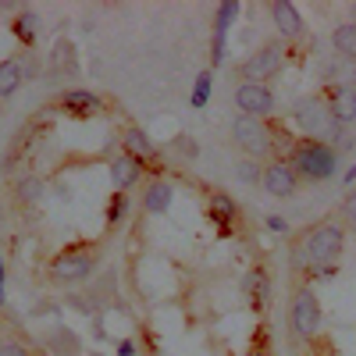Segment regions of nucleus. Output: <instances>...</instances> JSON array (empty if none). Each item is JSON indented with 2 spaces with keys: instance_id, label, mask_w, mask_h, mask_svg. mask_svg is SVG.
Segmentation results:
<instances>
[{
  "instance_id": "1",
  "label": "nucleus",
  "mask_w": 356,
  "mask_h": 356,
  "mask_svg": "<svg viewBox=\"0 0 356 356\" xmlns=\"http://www.w3.org/2000/svg\"><path fill=\"white\" fill-rule=\"evenodd\" d=\"M346 253V232L339 221H317L314 228H307L303 243L292 250V267L303 271L307 278H332L335 267Z\"/></svg>"
},
{
  "instance_id": "2",
  "label": "nucleus",
  "mask_w": 356,
  "mask_h": 356,
  "mask_svg": "<svg viewBox=\"0 0 356 356\" xmlns=\"http://www.w3.org/2000/svg\"><path fill=\"white\" fill-rule=\"evenodd\" d=\"M285 161L296 168L300 182H328V178H335V168H339V150L317 139H300L289 146Z\"/></svg>"
},
{
  "instance_id": "3",
  "label": "nucleus",
  "mask_w": 356,
  "mask_h": 356,
  "mask_svg": "<svg viewBox=\"0 0 356 356\" xmlns=\"http://www.w3.org/2000/svg\"><path fill=\"white\" fill-rule=\"evenodd\" d=\"M97 271V250L89 243L79 246H65L61 253H54V260L47 264V275L54 285H79Z\"/></svg>"
},
{
  "instance_id": "4",
  "label": "nucleus",
  "mask_w": 356,
  "mask_h": 356,
  "mask_svg": "<svg viewBox=\"0 0 356 356\" xmlns=\"http://www.w3.org/2000/svg\"><path fill=\"white\" fill-rule=\"evenodd\" d=\"M289 332L300 342H310L321 332V300L310 285H296L289 296Z\"/></svg>"
},
{
  "instance_id": "5",
  "label": "nucleus",
  "mask_w": 356,
  "mask_h": 356,
  "mask_svg": "<svg viewBox=\"0 0 356 356\" xmlns=\"http://www.w3.org/2000/svg\"><path fill=\"white\" fill-rule=\"evenodd\" d=\"M232 139H235V146H239L243 154H250V157H267L282 136H275V129L267 125V122H260V118L239 114V118L232 122Z\"/></svg>"
},
{
  "instance_id": "6",
  "label": "nucleus",
  "mask_w": 356,
  "mask_h": 356,
  "mask_svg": "<svg viewBox=\"0 0 356 356\" xmlns=\"http://www.w3.org/2000/svg\"><path fill=\"white\" fill-rule=\"evenodd\" d=\"M282 68H285V47L282 43H267V47H260L257 54H250L246 61L239 65V79L264 86V82H271Z\"/></svg>"
},
{
  "instance_id": "7",
  "label": "nucleus",
  "mask_w": 356,
  "mask_h": 356,
  "mask_svg": "<svg viewBox=\"0 0 356 356\" xmlns=\"http://www.w3.org/2000/svg\"><path fill=\"white\" fill-rule=\"evenodd\" d=\"M232 97H235V107H239V114H246V118H260V122H267V118H275L278 100H275V93H271L267 86H257V82H239Z\"/></svg>"
},
{
  "instance_id": "8",
  "label": "nucleus",
  "mask_w": 356,
  "mask_h": 356,
  "mask_svg": "<svg viewBox=\"0 0 356 356\" xmlns=\"http://www.w3.org/2000/svg\"><path fill=\"white\" fill-rule=\"evenodd\" d=\"M260 186L271 193V196H278V200H289L296 189H300V175H296V168L285 157H271V161L264 164Z\"/></svg>"
},
{
  "instance_id": "9",
  "label": "nucleus",
  "mask_w": 356,
  "mask_h": 356,
  "mask_svg": "<svg viewBox=\"0 0 356 356\" xmlns=\"http://www.w3.org/2000/svg\"><path fill=\"white\" fill-rule=\"evenodd\" d=\"M321 100L328 104V114L335 118L339 125H353L356 122V86L353 82H332L328 89L321 93Z\"/></svg>"
},
{
  "instance_id": "10",
  "label": "nucleus",
  "mask_w": 356,
  "mask_h": 356,
  "mask_svg": "<svg viewBox=\"0 0 356 356\" xmlns=\"http://www.w3.org/2000/svg\"><path fill=\"white\" fill-rule=\"evenodd\" d=\"M122 154H129V157L143 161V164H146V171H154V178L161 175V154H157V143H154L150 136H146L143 129L129 125V129L122 132Z\"/></svg>"
},
{
  "instance_id": "11",
  "label": "nucleus",
  "mask_w": 356,
  "mask_h": 356,
  "mask_svg": "<svg viewBox=\"0 0 356 356\" xmlns=\"http://www.w3.org/2000/svg\"><path fill=\"white\" fill-rule=\"evenodd\" d=\"M243 296L253 314H264L267 303H271V275H267L264 264H253L250 271L243 275Z\"/></svg>"
},
{
  "instance_id": "12",
  "label": "nucleus",
  "mask_w": 356,
  "mask_h": 356,
  "mask_svg": "<svg viewBox=\"0 0 356 356\" xmlns=\"http://www.w3.org/2000/svg\"><path fill=\"white\" fill-rule=\"evenodd\" d=\"M146 175V164L129 157V154H118L111 161V182H114V193H132Z\"/></svg>"
},
{
  "instance_id": "13",
  "label": "nucleus",
  "mask_w": 356,
  "mask_h": 356,
  "mask_svg": "<svg viewBox=\"0 0 356 356\" xmlns=\"http://www.w3.org/2000/svg\"><path fill=\"white\" fill-rule=\"evenodd\" d=\"M271 22L278 29V36H285V40H300L307 33V22H303L300 8L289 4V0H275L271 4Z\"/></svg>"
},
{
  "instance_id": "14",
  "label": "nucleus",
  "mask_w": 356,
  "mask_h": 356,
  "mask_svg": "<svg viewBox=\"0 0 356 356\" xmlns=\"http://www.w3.org/2000/svg\"><path fill=\"white\" fill-rule=\"evenodd\" d=\"M57 107L65 114H75V118H97L104 114V100L97 93H89V89H68V93L57 97Z\"/></svg>"
},
{
  "instance_id": "15",
  "label": "nucleus",
  "mask_w": 356,
  "mask_h": 356,
  "mask_svg": "<svg viewBox=\"0 0 356 356\" xmlns=\"http://www.w3.org/2000/svg\"><path fill=\"white\" fill-rule=\"evenodd\" d=\"M207 211H211V221L221 225L225 232L235 225V218H239V203H235L225 189H214L211 193V203H207Z\"/></svg>"
},
{
  "instance_id": "16",
  "label": "nucleus",
  "mask_w": 356,
  "mask_h": 356,
  "mask_svg": "<svg viewBox=\"0 0 356 356\" xmlns=\"http://www.w3.org/2000/svg\"><path fill=\"white\" fill-rule=\"evenodd\" d=\"M171 186L164 182V178H154L150 186H146V193H143V211L146 214H164L168 207H171Z\"/></svg>"
},
{
  "instance_id": "17",
  "label": "nucleus",
  "mask_w": 356,
  "mask_h": 356,
  "mask_svg": "<svg viewBox=\"0 0 356 356\" xmlns=\"http://www.w3.org/2000/svg\"><path fill=\"white\" fill-rule=\"evenodd\" d=\"M25 82V68L15 61V57H8V61H0V100H8L15 97L18 89Z\"/></svg>"
},
{
  "instance_id": "18",
  "label": "nucleus",
  "mask_w": 356,
  "mask_h": 356,
  "mask_svg": "<svg viewBox=\"0 0 356 356\" xmlns=\"http://www.w3.org/2000/svg\"><path fill=\"white\" fill-rule=\"evenodd\" d=\"M15 193H18V200H22L25 207H33V203H40V200L47 196V186H43L40 175H22L18 186H15Z\"/></svg>"
},
{
  "instance_id": "19",
  "label": "nucleus",
  "mask_w": 356,
  "mask_h": 356,
  "mask_svg": "<svg viewBox=\"0 0 356 356\" xmlns=\"http://www.w3.org/2000/svg\"><path fill=\"white\" fill-rule=\"evenodd\" d=\"M335 50L346 57V61H356V22H342L335 33H332Z\"/></svg>"
},
{
  "instance_id": "20",
  "label": "nucleus",
  "mask_w": 356,
  "mask_h": 356,
  "mask_svg": "<svg viewBox=\"0 0 356 356\" xmlns=\"http://www.w3.org/2000/svg\"><path fill=\"white\" fill-rule=\"evenodd\" d=\"M11 33H15V40H18L22 47H33V43H36V15H33V11H22V15H15V22H11Z\"/></svg>"
},
{
  "instance_id": "21",
  "label": "nucleus",
  "mask_w": 356,
  "mask_h": 356,
  "mask_svg": "<svg viewBox=\"0 0 356 356\" xmlns=\"http://www.w3.org/2000/svg\"><path fill=\"white\" fill-rule=\"evenodd\" d=\"M129 211H132L129 193H114V196H111V203H107V228L114 232L118 225H122V221L129 218Z\"/></svg>"
},
{
  "instance_id": "22",
  "label": "nucleus",
  "mask_w": 356,
  "mask_h": 356,
  "mask_svg": "<svg viewBox=\"0 0 356 356\" xmlns=\"http://www.w3.org/2000/svg\"><path fill=\"white\" fill-rule=\"evenodd\" d=\"M0 356H36V353L29 349L25 342H18V339H4L0 342Z\"/></svg>"
},
{
  "instance_id": "23",
  "label": "nucleus",
  "mask_w": 356,
  "mask_h": 356,
  "mask_svg": "<svg viewBox=\"0 0 356 356\" xmlns=\"http://www.w3.org/2000/svg\"><path fill=\"white\" fill-rule=\"evenodd\" d=\"M207 93H211V72H200L196 93H193V107H203V104H207Z\"/></svg>"
},
{
  "instance_id": "24",
  "label": "nucleus",
  "mask_w": 356,
  "mask_h": 356,
  "mask_svg": "<svg viewBox=\"0 0 356 356\" xmlns=\"http://www.w3.org/2000/svg\"><path fill=\"white\" fill-rule=\"evenodd\" d=\"M260 175H264L260 164H253V161H239V178H243V182H260Z\"/></svg>"
},
{
  "instance_id": "25",
  "label": "nucleus",
  "mask_w": 356,
  "mask_h": 356,
  "mask_svg": "<svg viewBox=\"0 0 356 356\" xmlns=\"http://www.w3.org/2000/svg\"><path fill=\"white\" fill-rule=\"evenodd\" d=\"M342 214H346V221L356 225V189H349V193L342 196Z\"/></svg>"
},
{
  "instance_id": "26",
  "label": "nucleus",
  "mask_w": 356,
  "mask_h": 356,
  "mask_svg": "<svg viewBox=\"0 0 356 356\" xmlns=\"http://www.w3.org/2000/svg\"><path fill=\"white\" fill-rule=\"evenodd\" d=\"M118 353H122V356H136V353H139V346H136L132 339H125V342H118Z\"/></svg>"
},
{
  "instance_id": "27",
  "label": "nucleus",
  "mask_w": 356,
  "mask_h": 356,
  "mask_svg": "<svg viewBox=\"0 0 356 356\" xmlns=\"http://www.w3.org/2000/svg\"><path fill=\"white\" fill-rule=\"evenodd\" d=\"M267 228H271V232H285L289 225H285V218H278V214H275V218H267Z\"/></svg>"
},
{
  "instance_id": "28",
  "label": "nucleus",
  "mask_w": 356,
  "mask_h": 356,
  "mask_svg": "<svg viewBox=\"0 0 356 356\" xmlns=\"http://www.w3.org/2000/svg\"><path fill=\"white\" fill-rule=\"evenodd\" d=\"M250 356H275V353H271V349H253Z\"/></svg>"
},
{
  "instance_id": "29",
  "label": "nucleus",
  "mask_w": 356,
  "mask_h": 356,
  "mask_svg": "<svg viewBox=\"0 0 356 356\" xmlns=\"http://www.w3.org/2000/svg\"><path fill=\"white\" fill-rule=\"evenodd\" d=\"M0 310H4V278H0Z\"/></svg>"
},
{
  "instance_id": "30",
  "label": "nucleus",
  "mask_w": 356,
  "mask_h": 356,
  "mask_svg": "<svg viewBox=\"0 0 356 356\" xmlns=\"http://www.w3.org/2000/svg\"><path fill=\"white\" fill-rule=\"evenodd\" d=\"M154 356H164V353H154Z\"/></svg>"
}]
</instances>
